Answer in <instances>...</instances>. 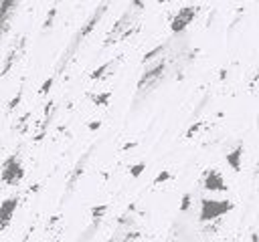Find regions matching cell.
I'll return each instance as SVG.
<instances>
[{
  "label": "cell",
  "mask_w": 259,
  "mask_h": 242,
  "mask_svg": "<svg viewBox=\"0 0 259 242\" xmlns=\"http://www.w3.org/2000/svg\"><path fill=\"white\" fill-rule=\"evenodd\" d=\"M22 177H24V169H22L20 159L16 155L6 157L2 163V182L6 186H16L22 182Z\"/></svg>",
  "instance_id": "2"
},
{
  "label": "cell",
  "mask_w": 259,
  "mask_h": 242,
  "mask_svg": "<svg viewBox=\"0 0 259 242\" xmlns=\"http://www.w3.org/2000/svg\"><path fill=\"white\" fill-rule=\"evenodd\" d=\"M55 14H57V8H51V12L47 14V20H45V24H42V28L47 30L51 24H53V18H55Z\"/></svg>",
  "instance_id": "16"
},
{
  "label": "cell",
  "mask_w": 259,
  "mask_h": 242,
  "mask_svg": "<svg viewBox=\"0 0 259 242\" xmlns=\"http://www.w3.org/2000/svg\"><path fill=\"white\" fill-rule=\"evenodd\" d=\"M107 6H109V0H103V2H101V6H99V8H97L93 14H91V18H89V20L83 24V28L77 32V36H75V40H73V48L77 46V42H81V38H85V36H87V34H89V32H91V30L97 26V22H99V20H101V16L105 14Z\"/></svg>",
  "instance_id": "5"
},
{
  "label": "cell",
  "mask_w": 259,
  "mask_h": 242,
  "mask_svg": "<svg viewBox=\"0 0 259 242\" xmlns=\"http://www.w3.org/2000/svg\"><path fill=\"white\" fill-rule=\"evenodd\" d=\"M233 210V204L229 200H200V222H212L221 216H225L227 212Z\"/></svg>",
  "instance_id": "1"
},
{
  "label": "cell",
  "mask_w": 259,
  "mask_h": 242,
  "mask_svg": "<svg viewBox=\"0 0 259 242\" xmlns=\"http://www.w3.org/2000/svg\"><path fill=\"white\" fill-rule=\"evenodd\" d=\"M160 2H174V0H160Z\"/></svg>",
  "instance_id": "21"
},
{
  "label": "cell",
  "mask_w": 259,
  "mask_h": 242,
  "mask_svg": "<svg viewBox=\"0 0 259 242\" xmlns=\"http://www.w3.org/2000/svg\"><path fill=\"white\" fill-rule=\"evenodd\" d=\"M109 242H119V240H109Z\"/></svg>",
  "instance_id": "22"
},
{
  "label": "cell",
  "mask_w": 259,
  "mask_h": 242,
  "mask_svg": "<svg viewBox=\"0 0 259 242\" xmlns=\"http://www.w3.org/2000/svg\"><path fill=\"white\" fill-rule=\"evenodd\" d=\"M188 208H190V194H184V196H182V204H180V210H182V212H186Z\"/></svg>",
  "instance_id": "17"
},
{
  "label": "cell",
  "mask_w": 259,
  "mask_h": 242,
  "mask_svg": "<svg viewBox=\"0 0 259 242\" xmlns=\"http://www.w3.org/2000/svg\"><path fill=\"white\" fill-rule=\"evenodd\" d=\"M164 71H166V63L164 60H158L154 67H148V71H144V75L138 81V89L140 91H146V89L154 87L164 77Z\"/></svg>",
  "instance_id": "3"
},
{
  "label": "cell",
  "mask_w": 259,
  "mask_h": 242,
  "mask_svg": "<svg viewBox=\"0 0 259 242\" xmlns=\"http://www.w3.org/2000/svg\"><path fill=\"white\" fill-rule=\"evenodd\" d=\"M109 99H111V93H101V95H95V97H93L95 105H107Z\"/></svg>",
  "instance_id": "15"
},
{
  "label": "cell",
  "mask_w": 259,
  "mask_h": 242,
  "mask_svg": "<svg viewBox=\"0 0 259 242\" xmlns=\"http://www.w3.org/2000/svg\"><path fill=\"white\" fill-rule=\"evenodd\" d=\"M162 52H164V44H158L154 50H150V52H146V54H144V58H142V65H148V63L156 60V58H158V54H162Z\"/></svg>",
  "instance_id": "10"
},
{
  "label": "cell",
  "mask_w": 259,
  "mask_h": 242,
  "mask_svg": "<svg viewBox=\"0 0 259 242\" xmlns=\"http://www.w3.org/2000/svg\"><path fill=\"white\" fill-rule=\"evenodd\" d=\"M170 177H172V173H170L168 169H162V171H160V173L154 177V186H160L162 182H168Z\"/></svg>",
  "instance_id": "13"
},
{
  "label": "cell",
  "mask_w": 259,
  "mask_h": 242,
  "mask_svg": "<svg viewBox=\"0 0 259 242\" xmlns=\"http://www.w3.org/2000/svg\"><path fill=\"white\" fill-rule=\"evenodd\" d=\"M55 2H59V0H55Z\"/></svg>",
  "instance_id": "23"
},
{
  "label": "cell",
  "mask_w": 259,
  "mask_h": 242,
  "mask_svg": "<svg viewBox=\"0 0 259 242\" xmlns=\"http://www.w3.org/2000/svg\"><path fill=\"white\" fill-rule=\"evenodd\" d=\"M144 169H146V163H144V161L134 163V165H130V175H132V177H140Z\"/></svg>",
  "instance_id": "12"
},
{
  "label": "cell",
  "mask_w": 259,
  "mask_h": 242,
  "mask_svg": "<svg viewBox=\"0 0 259 242\" xmlns=\"http://www.w3.org/2000/svg\"><path fill=\"white\" fill-rule=\"evenodd\" d=\"M105 210H107V206L103 204V206H95V208H91V216H93V220L95 222H99L101 220V216L105 214Z\"/></svg>",
  "instance_id": "14"
},
{
  "label": "cell",
  "mask_w": 259,
  "mask_h": 242,
  "mask_svg": "<svg viewBox=\"0 0 259 242\" xmlns=\"http://www.w3.org/2000/svg\"><path fill=\"white\" fill-rule=\"evenodd\" d=\"M20 0H2V8H0V14H2V24H4V30L8 28V18H10V14H12V10L16 8V4H18Z\"/></svg>",
  "instance_id": "9"
},
{
  "label": "cell",
  "mask_w": 259,
  "mask_h": 242,
  "mask_svg": "<svg viewBox=\"0 0 259 242\" xmlns=\"http://www.w3.org/2000/svg\"><path fill=\"white\" fill-rule=\"evenodd\" d=\"M53 85V79H47L45 83H42V87H40V93H47L49 91V87Z\"/></svg>",
  "instance_id": "18"
},
{
  "label": "cell",
  "mask_w": 259,
  "mask_h": 242,
  "mask_svg": "<svg viewBox=\"0 0 259 242\" xmlns=\"http://www.w3.org/2000/svg\"><path fill=\"white\" fill-rule=\"evenodd\" d=\"M251 242H259V236H257V234H255V232H253V234H251Z\"/></svg>",
  "instance_id": "20"
},
{
  "label": "cell",
  "mask_w": 259,
  "mask_h": 242,
  "mask_svg": "<svg viewBox=\"0 0 259 242\" xmlns=\"http://www.w3.org/2000/svg\"><path fill=\"white\" fill-rule=\"evenodd\" d=\"M99 125H101L99 121H93V123H89V129H91V131H95V129H97Z\"/></svg>",
  "instance_id": "19"
},
{
  "label": "cell",
  "mask_w": 259,
  "mask_h": 242,
  "mask_svg": "<svg viewBox=\"0 0 259 242\" xmlns=\"http://www.w3.org/2000/svg\"><path fill=\"white\" fill-rule=\"evenodd\" d=\"M202 188L208 192H227V184L225 177L219 169H206L204 177H202Z\"/></svg>",
  "instance_id": "6"
},
{
  "label": "cell",
  "mask_w": 259,
  "mask_h": 242,
  "mask_svg": "<svg viewBox=\"0 0 259 242\" xmlns=\"http://www.w3.org/2000/svg\"><path fill=\"white\" fill-rule=\"evenodd\" d=\"M198 14V8L196 6H184V8H180L178 12H176V16L172 18V22H170V28H172V32H182L192 20H194V16Z\"/></svg>",
  "instance_id": "4"
},
{
  "label": "cell",
  "mask_w": 259,
  "mask_h": 242,
  "mask_svg": "<svg viewBox=\"0 0 259 242\" xmlns=\"http://www.w3.org/2000/svg\"><path fill=\"white\" fill-rule=\"evenodd\" d=\"M241 157H243V145L237 143V145L227 153V163L231 165L233 171H241Z\"/></svg>",
  "instance_id": "8"
},
{
  "label": "cell",
  "mask_w": 259,
  "mask_h": 242,
  "mask_svg": "<svg viewBox=\"0 0 259 242\" xmlns=\"http://www.w3.org/2000/svg\"><path fill=\"white\" fill-rule=\"evenodd\" d=\"M16 206H18V198H8V200L2 202V212H0V224H2V228L8 226V222H10Z\"/></svg>",
  "instance_id": "7"
},
{
  "label": "cell",
  "mask_w": 259,
  "mask_h": 242,
  "mask_svg": "<svg viewBox=\"0 0 259 242\" xmlns=\"http://www.w3.org/2000/svg\"><path fill=\"white\" fill-rule=\"evenodd\" d=\"M111 65H113V60H109V63H105V65H101L99 69H95V71H91V75H89V77H91L93 81H97V79H103V77H105V71H109V69H111Z\"/></svg>",
  "instance_id": "11"
}]
</instances>
